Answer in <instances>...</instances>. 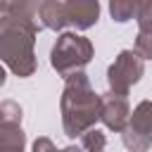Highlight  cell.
<instances>
[{"label":"cell","instance_id":"obj_1","mask_svg":"<svg viewBox=\"0 0 152 152\" xmlns=\"http://www.w3.org/2000/svg\"><path fill=\"white\" fill-rule=\"evenodd\" d=\"M62 109V128L66 138H78L102 114V95H97L83 71H74L64 81V90L59 97Z\"/></svg>","mask_w":152,"mask_h":152},{"label":"cell","instance_id":"obj_2","mask_svg":"<svg viewBox=\"0 0 152 152\" xmlns=\"http://www.w3.org/2000/svg\"><path fill=\"white\" fill-rule=\"evenodd\" d=\"M40 28L43 26L38 21L0 19V57L5 66L19 78H26L36 71L33 43Z\"/></svg>","mask_w":152,"mask_h":152},{"label":"cell","instance_id":"obj_3","mask_svg":"<svg viewBox=\"0 0 152 152\" xmlns=\"http://www.w3.org/2000/svg\"><path fill=\"white\" fill-rule=\"evenodd\" d=\"M93 59V43L74 31L59 33V38L52 45L50 52V64L59 76H69L74 71H83V66Z\"/></svg>","mask_w":152,"mask_h":152},{"label":"cell","instance_id":"obj_4","mask_svg":"<svg viewBox=\"0 0 152 152\" xmlns=\"http://www.w3.org/2000/svg\"><path fill=\"white\" fill-rule=\"evenodd\" d=\"M142 74H145V59L135 50H121L107 69L109 90L119 95H128L131 86H135L142 78Z\"/></svg>","mask_w":152,"mask_h":152},{"label":"cell","instance_id":"obj_5","mask_svg":"<svg viewBox=\"0 0 152 152\" xmlns=\"http://www.w3.org/2000/svg\"><path fill=\"white\" fill-rule=\"evenodd\" d=\"M100 121L114 131V133H124V128L128 126L131 121V107H128V100L126 95H119L114 90L104 93L102 95V114H100Z\"/></svg>","mask_w":152,"mask_h":152},{"label":"cell","instance_id":"obj_6","mask_svg":"<svg viewBox=\"0 0 152 152\" xmlns=\"http://www.w3.org/2000/svg\"><path fill=\"white\" fill-rule=\"evenodd\" d=\"M69 24H74L78 31H86L97 24L100 19V2L97 0H64Z\"/></svg>","mask_w":152,"mask_h":152},{"label":"cell","instance_id":"obj_7","mask_svg":"<svg viewBox=\"0 0 152 152\" xmlns=\"http://www.w3.org/2000/svg\"><path fill=\"white\" fill-rule=\"evenodd\" d=\"M43 0H2L0 2V19H26V21H38Z\"/></svg>","mask_w":152,"mask_h":152},{"label":"cell","instance_id":"obj_8","mask_svg":"<svg viewBox=\"0 0 152 152\" xmlns=\"http://www.w3.org/2000/svg\"><path fill=\"white\" fill-rule=\"evenodd\" d=\"M38 19H40V26L43 28H50V31H62L69 24L66 7L59 0H43L40 2V12H38Z\"/></svg>","mask_w":152,"mask_h":152},{"label":"cell","instance_id":"obj_9","mask_svg":"<svg viewBox=\"0 0 152 152\" xmlns=\"http://www.w3.org/2000/svg\"><path fill=\"white\" fill-rule=\"evenodd\" d=\"M0 152H26V133L21 124L0 121Z\"/></svg>","mask_w":152,"mask_h":152},{"label":"cell","instance_id":"obj_10","mask_svg":"<svg viewBox=\"0 0 152 152\" xmlns=\"http://www.w3.org/2000/svg\"><path fill=\"white\" fill-rule=\"evenodd\" d=\"M138 5H140V0H109V14L114 21L124 24V21L135 17Z\"/></svg>","mask_w":152,"mask_h":152},{"label":"cell","instance_id":"obj_11","mask_svg":"<svg viewBox=\"0 0 152 152\" xmlns=\"http://www.w3.org/2000/svg\"><path fill=\"white\" fill-rule=\"evenodd\" d=\"M81 147L86 152H104L107 147V135L100 131V128H88L83 135H81Z\"/></svg>","mask_w":152,"mask_h":152},{"label":"cell","instance_id":"obj_12","mask_svg":"<svg viewBox=\"0 0 152 152\" xmlns=\"http://www.w3.org/2000/svg\"><path fill=\"white\" fill-rule=\"evenodd\" d=\"M133 50L142 57V59H152V31H138Z\"/></svg>","mask_w":152,"mask_h":152},{"label":"cell","instance_id":"obj_13","mask_svg":"<svg viewBox=\"0 0 152 152\" xmlns=\"http://www.w3.org/2000/svg\"><path fill=\"white\" fill-rule=\"evenodd\" d=\"M0 121H10V124H21V107L12 100H2L0 102Z\"/></svg>","mask_w":152,"mask_h":152},{"label":"cell","instance_id":"obj_14","mask_svg":"<svg viewBox=\"0 0 152 152\" xmlns=\"http://www.w3.org/2000/svg\"><path fill=\"white\" fill-rule=\"evenodd\" d=\"M135 21H138L140 31H152V0H140Z\"/></svg>","mask_w":152,"mask_h":152},{"label":"cell","instance_id":"obj_15","mask_svg":"<svg viewBox=\"0 0 152 152\" xmlns=\"http://www.w3.org/2000/svg\"><path fill=\"white\" fill-rule=\"evenodd\" d=\"M33 152H62V150H57L55 142H52L50 138H36V142H33Z\"/></svg>","mask_w":152,"mask_h":152}]
</instances>
